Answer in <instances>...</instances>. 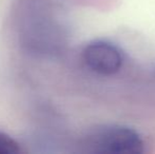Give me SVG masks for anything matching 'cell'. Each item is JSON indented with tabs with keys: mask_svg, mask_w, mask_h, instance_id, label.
I'll return each mask as SVG.
<instances>
[{
	"mask_svg": "<svg viewBox=\"0 0 155 154\" xmlns=\"http://www.w3.org/2000/svg\"><path fill=\"white\" fill-rule=\"evenodd\" d=\"M84 146L90 152L104 154H139L143 143L137 132L116 125L100 126L87 135Z\"/></svg>",
	"mask_w": 155,
	"mask_h": 154,
	"instance_id": "obj_1",
	"label": "cell"
},
{
	"mask_svg": "<svg viewBox=\"0 0 155 154\" xmlns=\"http://www.w3.org/2000/svg\"><path fill=\"white\" fill-rule=\"evenodd\" d=\"M84 59L87 66L101 75L118 72L123 64V54L115 45L104 41H94L86 47Z\"/></svg>",
	"mask_w": 155,
	"mask_h": 154,
	"instance_id": "obj_2",
	"label": "cell"
},
{
	"mask_svg": "<svg viewBox=\"0 0 155 154\" xmlns=\"http://www.w3.org/2000/svg\"><path fill=\"white\" fill-rule=\"evenodd\" d=\"M20 152L19 144L10 135L0 132V154H17Z\"/></svg>",
	"mask_w": 155,
	"mask_h": 154,
	"instance_id": "obj_3",
	"label": "cell"
}]
</instances>
